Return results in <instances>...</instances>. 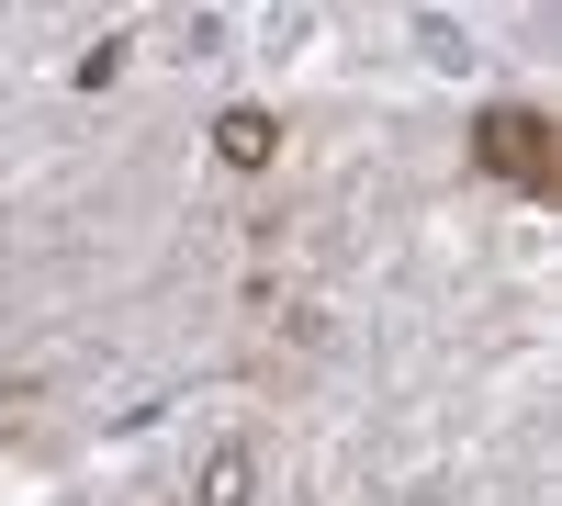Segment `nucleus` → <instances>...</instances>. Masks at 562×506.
<instances>
[{
	"label": "nucleus",
	"mask_w": 562,
	"mask_h": 506,
	"mask_svg": "<svg viewBox=\"0 0 562 506\" xmlns=\"http://www.w3.org/2000/svg\"><path fill=\"white\" fill-rule=\"evenodd\" d=\"M214 158H225V169H270V158H281V124H270L259 102H237V113L214 124Z\"/></svg>",
	"instance_id": "f03ea898"
},
{
	"label": "nucleus",
	"mask_w": 562,
	"mask_h": 506,
	"mask_svg": "<svg viewBox=\"0 0 562 506\" xmlns=\"http://www.w3.org/2000/svg\"><path fill=\"white\" fill-rule=\"evenodd\" d=\"M473 158H484V180H506V192H529V203L562 192V135H551V113H529V102H495V113L473 124Z\"/></svg>",
	"instance_id": "f257e3e1"
},
{
	"label": "nucleus",
	"mask_w": 562,
	"mask_h": 506,
	"mask_svg": "<svg viewBox=\"0 0 562 506\" xmlns=\"http://www.w3.org/2000/svg\"><path fill=\"white\" fill-rule=\"evenodd\" d=\"M203 506H248V450H214V473H203Z\"/></svg>",
	"instance_id": "7ed1b4c3"
}]
</instances>
